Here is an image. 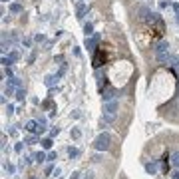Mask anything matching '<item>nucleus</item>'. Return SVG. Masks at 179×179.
Instances as JSON below:
<instances>
[{
    "instance_id": "nucleus-15",
    "label": "nucleus",
    "mask_w": 179,
    "mask_h": 179,
    "mask_svg": "<svg viewBox=\"0 0 179 179\" xmlns=\"http://www.w3.org/2000/svg\"><path fill=\"white\" fill-rule=\"evenodd\" d=\"M80 135H82V131L74 127V129H72V137H74V139H80Z\"/></svg>"
},
{
    "instance_id": "nucleus-18",
    "label": "nucleus",
    "mask_w": 179,
    "mask_h": 179,
    "mask_svg": "<svg viewBox=\"0 0 179 179\" xmlns=\"http://www.w3.org/2000/svg\"><path fill=\"white\" fill-rule=\"evenodd\" d=\"M12 92H14V88H12V86H8L6 90H4V96H12Z\"/></svg>"
},
{
    "instance_id": "nucleus-13",
    "label": "nucleus",
    "mask_w": 179,
    "mask_h": 179,
    "mask_svg": "<svg viewBox=\"0 0 179 179\" xmlns=\"http://www.w3.org/2000/svg\"><path fill=\"white\" fill-rule=\"evenodd\" d=\"M68 155H70V157H78V155H80V151H78L76 147H70V149H68Z\"/></svg>"
},
{
    "instance_id": "nucleus-17",
    "label": "nucleus",
    "mask_w": 179,
    "mask_h": 179,
    "mask_svg": "<svg viewBox=\"0 0 179 179\" xmlns=\"http://www.w3.org/2000/svg\"><path fill=\"white\" fill-rule=\"evenodd\" d=\"M56 159H58V155H56L54 151H50V153H48V161H56Z\"/></svg>"
},
{
    "instance_id": "nucleus-26",
    "label": "nucleus",
    "mask_w": 179,
    "mask_h": 179,
    "mask_svg": "<svg viewBox=\"0 0 179 179\" xmlns=\"http://www.w3.org/2000/svg\"><path fill=\"white\" fill-rule=\"evenodd\" d=\"M46 84H48V86H52V84H54V78H52V76H50V78H46Z\"/></svg>"
},
{
    "instance_id": "nucleus-28",
    "label": "nucleus",
    "mask_w": 179,
    "mask_h": 179,
    "mask_svg": "<svg viewBox=\"0 0 179 179\" xmlns=\"http://www.w3.org/2000/svg\"><path fill=\"white\" fill-rule=\"evenodd\" d=\"M173 179H179V171H175V173H173Z\"/></svg>"
},
{
    "instance_id": "nucleus-14",
    "label": "nucleus",
    "mask_w": 179,
    "mask_h": 179,
    "mask_svg": "<svg viewBox=\"0 0 179 179\" xmlns=\"http://www.w3.org/2000/svg\"><path fill=\"white\" fill-rule=\"evenodd\" d=\"M10 10H12V12H20V10H22V6H20L18 2H14V4L10 6Z\"/></svg>"
},
{
    "instance_id": "nucleus-16",
    "label": "nucleus",
    "mask_w": 179,
    "mask_h": 179,
    "mask_svg": "<svg viewBox=\"0 0 179 179\" xmlns=\"http://www.w3.org/2000/svg\"><path fill=\"white\" fill-rule=\"evenodd\" d=\"M44 173H46V175H52V173H54V167H52V165H46Z\"/></svg>"
},
{
    "instance_id": "nucleus-7",
    "label": "nucleus",
    "mask_w": 179,
    "mask_h": 179,
    "mask_svg": "<svg viewBox=\"0 0 179 179\" xmlns=\"http://www.w3.org/2000/svg\"><path fill=\"white\" fill-rule=\"evenodd\" d=\"M88 6L86 4H78V10H76V14H78V18H84V14H86Z\"/></svg>"
},
{
    "instance_id": "nucleus-23",
    "label": "nucleus",
    "mask_w": 179,
    "mask_h": 179,
    "mask_svg": "<svg viewBox=\"0 0 179 179\" xmlns=\"http://www.w3.org/2000/svg\"><path fill=\"white\" fill-rule=\"evenodd\" d=\"M30 163V157H22V161H20V165H22V167H24V165H28Z\"/></svg>"
},
{
    "instance_id": "nucleus-5",
    "label": "nucleus",
    "mask_w": 179,
    "mask_h": 179,
    "mask_svg": "<svg viewBox=\"0 0 179 179\" xmlns=\"http://www.w3.org/2000/svg\"><path fill=\"white\" fill-rule=\"evenodd\" d=\"M101 60H105V56H104V50H100V52L96 54V56H93V66H101Z\"/></svg>"
},
{
    "instance_id": "nucleus-11",
    "label": "nucleus",
    "mask_w": 179,
    "mask_h": 179,
    "mask_svg": "<svg viewBox=\"0 0 179 179\" xmlns=\"http://www.w3.org/2000/svg\"><path fill=\"white\" fill-rule=\"evenodd\" d=\"M96 42H97V36L96 38H86V46L90 50H93V46H96Z\"/></svg>"
},
{
    "instance_id": "nucleus-25",
    "label": "nucleus",
    "mask_w": 179,
    "mask_h": 179,
    "mask_svg": "<svg viewBox=\"0 0 179 179\" xmlns=\"http://www.w3.org/2000/svg\"><path fill=\"white\" fill-rule=\"evenodd\" d=\"M16 97H18V100H24V90H18V96Z\"/></svg>"
},
{
    "instance_id": "nucleus-20",
    "label": "nucleus",
    "mask_w": 179,
    "mask_h": 179,
    "mask_svg": "<svg viewBox=\"0 0 179 179\" xmlns=\"http://www.w3.org/2000/svg\"><path fill=\"white\" fill-rule=\"evenodd\" d=\"M4 169H6V171L10 173V175H12V173H14V165H10V163H6V167H4Z\"/></svg>"
},
{
    "instance_id": "nucleus-4",
    "label": "nucleus",
    "mask_w": 179,
    "mask_h": 179,
    "mask_svg": "<svg viewBox=\"0 0 179 179\" xmlns=\"http://www.w3.org/2000/svg\"><path fill=\"white\" fill-rule=\"evenodd\" d=\"M24 129H26V131H30V133H42V127H40V123H38V121H34V119L26 121Z\"/></svg>"
},
{
    "instance_id": "nucleus-27",
    "label": "nucleus",
    "mask_w": 179,
    "mask_h": 179,
    "mask_svg": "<svg viewBox=\"0 0 179 179\" xmlns=\"http://www.w3.org/2000/svg\"><path fill=\"white\" fill-rule=\"evenodd\" d=\"M10 60H18V52H12L10 54Z\"/></svg>"
},
{
    "instance_id": "nucleus-10",
    "label": "nucleus",
    "mask_w": 179,
    "mask_h": 179,
    "mask_svg": "<svg viewBox=\"0 0 179 179\" xmlns=\"http://www.w3.org/2000/svg\"><path fill=\"white\" fill-rule=\"evenodd\" d=\"M40 143H42V147H44V149H50V147H52V137H44Z\"/></svg>"
},
{
    "instance_id": "nucleus-22",
    "label": "nucleus",
    "mask_w": 179,
    "mask_h": 179,
    "mask_svg": "<svg viewBox=\"0 0 179 179\" xmlns=\"http://www.w3.org/2000/svg\"><path fill=\"white\" fill-rule=\"evenodd\" d=\"M24 141H26V143H28V145H32V143H34V141H36V137H32V135H30V137H26V139H24Z\"/></svg>"
},
{
    "instance_id": "nucleus-2",
    "label": "nucleus",
    "mask_w": 179,
    "mask_h": 179,
    "mask_svg": "<svg viewBox=\"0 0 179 179\" xmlns=\"http://www.w3.org/2000/svg\"><path fill=\"white\" fill-rule=\"evenodd\" d=\"M117 100H112V101H105V105H104V121L105 123H109V121H113L116 119V113H117Z\"/></svg>"
},
{
    "instance_id": "nucleus-6",
    "label": "nucleus",
    "mask_w": 179,
    "mask_h": 179,
    "mask_svg": "<svg viewBox=\"0 0 179 179\" xmlns=\"http://www.w3.org/2000/svg\"><path fill=\"white\" fill-rule=\"evenodd\" d=\"M145 171L151 173V175H155V173H157V163H155V161H153V163H145Z\"/></svg>"
},
{
    "instance_id": "nucleus-3",
    "label": "nucleus",
    "mask_w": 179,
    "mask_h": 179,
    "mask_svg": "<svg viewBox=\"0 0 179 179\" xmlns=\"http://www.w3.org/2000/svg\"><path fill=\"white\" fill-rule=\"evenodd\" d=\"M167 48H169L167 42H161V44L155 48V56H157L159 62H167Z\"/></svg>"
},
{
    "instance_id": "nucleus-8",
    "label": "nucleus",
    "mask_w": 179,
    "mask_h": 179,
    "mask_svg": "<svg viewBox=\"0 0 179 179\" xmlns=\"http://www.w3.org/2000/svg\"><path fill=\"white\" fill-rule=\"evenodd\" d=\"M113 97H116V92H113V90H105L104 92V100L105 101H112Z\"/></svg>"
},
{
    "instance_id": "nucleus-24",
    "label": "nucleus",
    "mask_w": 179,
    "mask_h": 179,
    "mask_svg": "<svg viewBox=\"0 0 179 179\" xmlns=\"http://www.w3.org/2000/svg\"><path fill=\"white\" fill-rule=\"evenodd\" d=\"M6 113H8V116H10V113H14V105H8V108H6Z\"/></svg>"
},
{
    "instance_id": "nucleus-19",
    "label": "nucleus",
    "mask_w": 179,
    "mask_h": 179,
    "mask_svg": "<svg viewBox=\"0 0 179 179\" xmlns=\"http://www.w3.org/2000/svg\"><path fill=\"white\" fill-rule=\"evenodd\" d=\"M58 133H60V129H58V127H54V129H50V137H56Z\"/></svg>"
},
{
    "instance_id": "nucleus-21",
    "label": "nucleus",
    "mask_w": 179,
    "mask_h": 179,
    "mask_svg": "<svg viewBox=\"0 0 179 179\" xmlns=\"http://www.w3.org/2000/svg\"><path fill=\"white\" fill-rule=\"evenodd\" d=\"M84 30H86L88 36H90V34H93V32H92V24H86V26H84Z\"/></svg>"
},
{
    "instance_id": "nucleus-12",
    "label": "nucleus",
    "mask_w": 179,
    "mask_h": 179,
    "mask_svg": "<svg viewBox=\"0 0 179 179\" xmlns=\"http://www.w3.org/2000/svg\"><path fill=\"white\" fill-rule=\"evenodd\" d=\"M171 163L175 165V167H179V149H177V151H173V155H171Z\"/></svg>"
},
{
    "instance_id": "nucleus-29",
    "label": "nucleus",
    "mask_w": 179,
    "mask_h": 179,
    "mask_svg": "<svg viewBox=\"0 0 179 179\" xmlns=\"http://www.w3.org/2000/svg\"><path fill=\"white\" fill-rule=\"evenodd\" d=\"M4 2H6V0H4Z\"/></svg>"
},
{
    "instance_id": "nucleus-1",
    "label": "nucleus",
    "mask_w": 179,
    "mask_h": 179,
    "mask_svg": "<svg viewBox=\"0 0 179 179\" xmlns=\"http://www.w3.org/2000/svg\"><path fill=\"white\" fill-rule=\"evenodd\" d=\"M109 143H112V137H109L108 131H104V133H100L93 139V149H96V151H108Z\"/></svg>"
},
{
    "instance_id": "nucleus-9",
    "label": "nucleus",
    "mask_w": 179,
    "mask_h": 179,
    "mask_svg": "<svg viewBox=\"0 0 179 179\" xmlns=\"http://www.w3.org/2000/svg\"><path fill=\"white\" fill-rule=\"evenodd\" d=\"M34 159H36L38 163H42V161H48V155H46L44 151H38L36 155H34Z\"/></svg>"
}]
</instances>
